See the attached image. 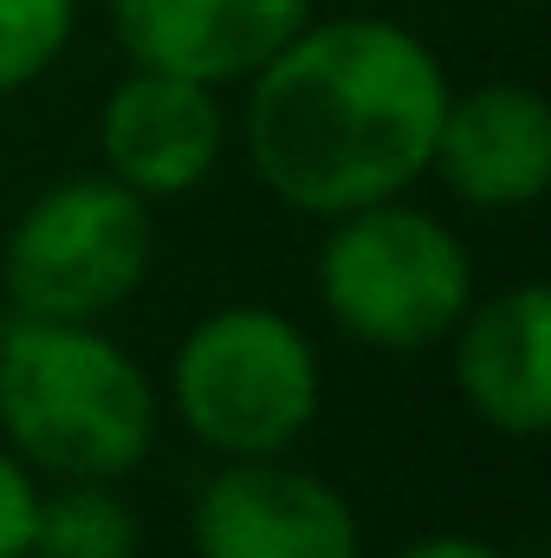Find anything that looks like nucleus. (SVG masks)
<instances>
[{"instance_id": "nucleus-11", "label": "nucleus", "mask_w": 551, "mask_h": 558, "mask_svg": "<svg viewBox=\"0 0 551 558\" xmlns=\"http://www.w3.org/2000/svg\"><path fill=\"white\" fill-rule=\"evenodd\" d=\"M33 558H137V513L105 481H65L39 494Z\"/></svg>"}, {"instance_id": "nucleus-6", "label": "nucleus", "mask_w": 551, "mask_h": 558, "mask_svg": "<svg viewBox=\"0 0 551 558\" xmlns=\"http://www.w3.org/2000/svg\"><path fill=\"white\" fill-rule=\"evenodd\" d=\"M201 558H357V513L351 500L285 454L228 461L188 513Z\"/></svg>"}, {"instance_id": "nucleus-10", "label": "nucleus", "mask_w": 551, "mask_h": 558, "mask_svg": "<svg viewBox=\"0 0 551 558\" xmlns=\"http://www.w3.org/2000/svg\"><path fill=\"white\" fill-rule=\"evenodd\" d=\"M454 384L500 435H539L551 416V299L539 279L467 305L454 325Z\"/></svg>"}, {"instance_id": "nucleus-9", "label": "nucleus", "mask_w": 551, "mask_h": 558, "mask_svg": "<svg viewBox=\"0 0 551 558\" xmlns=\"http://www.w3.org/2000/svg\"><path fill=\"white\" fill-rule=\"evenodd\" d=\"M428 175H441L467 208H526L551 182V105L532 85L448 92Z\"/></svg>"}, {"instance_id": "nucleus-15", "label": "nucleus", "mask_w": 551, "mask_h": 558, "mask_svg": "<svg viewBox=\"0 0 551 558\" xmlns=\"http://www.w3.org/2000/svg\"><path fill=\"white\" fill-rule=\"evenodd\" d=\"M519 7H532V0H519Z\"/></svg>"}, {"instance_id": "nucleus-2", "label": "nucleus", "mask_w": 551, "mask_h": 558, "mask_svg": "<svg viewBox=\"0 0 551 558\" xmlns=\"http://www.w3.org/2000/svg\"><path fill=\"white\" fill-rule=\"evenodd\" d=\"M0 435L52 481H118L156 441V384L85 318H26L0 331Z\"/></svg>"}, {"instance_id": "nucleus-1", "label": "nucleus", "mask_w": 551, "mask_h": 558, "mask_svg": "<svg viewBox=\"0 0 551 558\" xmlns=\"http://www.w3.org/2000/svg\"><path fill=\"white\" fill-rule=\"evenodd\" d=\"M448 111L434 46L377 13L305 20L247 92L254 175L298 215H351L428 175Z\"/></svg>"}, {"instance_id": "nucleus-13", "label": "nucleus", "mask_w": 551, "mask_h": 558, "mask_svg": "<svg viewBox=\"0 0 551 558\" xmlns=\"http://www.w3.org/2000/svg\"><path fill=\"white\" fill-rule=\"evenodd\" d=\"M33 520H39L33 468L13 448H0V558H33Z\"/></svg>"}, {"instance_id": "nucleus-4", "label": "nucleus", "mask_w": 551, "mask_h": 558, "mask_svg": "<svg viewBox=\"0 0 551 558\" xmlns=\"http://www.w3.org/2000/svg\"><path fill=\"white\" fill-rule=\"evenodd\" d=\"M325 397L311 338L273 305H221L188 325L169 364V403L182 428L228 454H285Z\"/></svg>"}, {"instance_id": "nucleus-8", "label": "nucleus", "mask_w": 551, "mask_h": 558, "mask_svg": "<svg viewBox=\"0 0 551 558\" xmlns=\"http://www.w3.org/2000/svg\"><path fill=\"white\" fill-rule=\"evenodd\" d=\"M305 20L311 0H111V26L131 65L215 92L254 78Z\"/></svg>"}, {"instance_id": "nucleus-14", "label": "nucleus", "mask_w": 551, "mask_h": 558, "mask_svg": "<svg viewBox=\"0 0 551 558\" xmlns=\"http://www.w3.org/2000/svg\"><path fill=\"white\" fill-rule=\"evenodd\" d=\"M396 558H513V553H500L487 539H467V533H428V539L403 546Z\"/></svg>"}, {"instance_id": "nucleus-5", "label": "nucleus", "mask_w": 551, "mask_h": 558, "mask_svg": "<svg viewBox=\"0 0 551 558\" xmlns=\"http://www.w3.org/2000/svg\"><path fill=\"white\" fill-rule=\"evenodd\" d=\"M149 202L111 175H72L46 189L7 234L0 274L26 318H105L149 274Z\"/></svg>"}, {"instance_id": "nucleus-3", "label": "nucleus", "mask_w": 551, "mask_h": 558, "mask_svg": "<svg viewBox=\"0 0 551 558\" xmlns=\"http://www.w3.org/2000/svg\"><path fill=\"white\" fill-rule=\"evenodd\" d=\"M318 299L331 325L370 351H428L474 305V260L454 228L390 195L331 215L318 247Z\"/></svg>"}, {"instance_id": "nucleus-7", "label": "nucleus", "mask_w": 551, "mask_h": 558, "mask_svg": "<svg viewBox=\"0 0 551 558\" xmlns=\"http://www.w3.org/2000/svg\"><path fill=\"white\" fill-rule=\"evenodd\" d=\"M221 143H228V118H221L215 85H195L175 72L137 65L131 78L111 85V98L98 111L105 175L137 189L143 202L201 189L221 162Z\"/></svg>"}, {"instance_id": "nucleus-12", "label": "nucleus", "mask_w": 551, "mask_h": 558, "mask_svg": "<svg viewBox=\"0 0 551 558\" xmlns=\"http://www.w3.org/2000/svg\"><path fill=\"white\" fill-rule=\"evenodd\" d=\"M78 26V0H0V98L46 78Z\"/></svg>"}]
</instances>
